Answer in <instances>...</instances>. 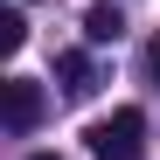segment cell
<instances>
[{"instance_id":"6da1fadb","label":"cell","mask_w":160,"mask_h":160,"mask_svg":"<svg viewBox=\"0 0 160 160\" xmlns=\"http://www.w3.org/2000/svg\"><path fill=\"white\" fill-rule=\"evenodd\" d=\"M84 139H91L98 160H139V146H146V112H139V104H118V112L98 118Z\"/></svg>"},{"instance_id":"7a4b0ae2","label":"cell","mask_w":160,"mask_h":160,"mask_svg":"<svg viewBox=\"0 0 160 160\" xmlns=\"http://www.w3.org/2000/svg\"><path fill=\"white\" fill-rule=\"evenodd\" d=\"M0 118H7V132H35V118H42V84L35 77H7L0 84Z\"/></svg>"},{"instance_id":"3957f363","label":"cell","mask_w":160,"mask_h":160,"mask_svg":"<svg viewBox=\"0 0 160 160\" xmlns=\"http://www.w3.org/2000/svg\"><path fill=\"white\" fill-rule=\"evenodd\" d=\"M84 35H91L98 49H104V42H118V35H125V14L112 7V0H98V7L84 14Z\"/></svg>"},{"instance_id":"277c9868","label":"cell","mask_w":160,"mask_h":160,"mask_svg":"<svg viewBox=\"0 0 160 160\" xmlns=\"http://www.w3.org/2000/svg\"><path fill=\"white\" fill-rule=\"evenodd\" d=\"M56 77H63L70 98H84L91 91V56H84V49H63V56H56Z\"/></svg>"},{"instance_id":"5b68a950","label":"cell","mask_w":160,"mask_h":160,"mask_svg":"<svg viewBox=\"0 0 160 160\" xmlns=\"http://www.w3.org/2000/svg\"><path fill=\"white\" fill-rule=\"evenodd\" d=\"M21 42H28V21H21V7H0V56H14Z\"/></svg>"},{"instance_id":"8992f818","label":"cell","mask_w":160,"mask_h":160,"mask_svg":"<svg viewBox=\"0 0 160 160\" xmlns=\"http://www.w3.org/2000/svg\"><path fill=\"white\" fill-rule=\"evenodd\" d=\"M153 77H160V42H153Z\"/></svg>"},{"instance_id":"52a82bcc","label":"cell","mask_w":160,"mask_h":160,"mask_svg":"<svg viewBox=\"0 0 160 160\" xmlns=\"http://www.w3.org/2000/svg\"><path fill=\"white\" fill-rule=\"evenodd\" d=\"M35 160H56V153H35Z\"/></svg>"}]
</instances>
